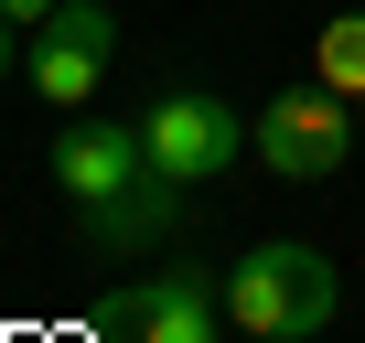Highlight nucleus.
<instances>
[{
	"label": "nucleus",
	"mask_w": 365,
	"mask_h": 343,
	"mask_svg": "<svg viewBox=\"0 0 365 343\" xmlns=\"http://www.w3.org/2000/svg\"><path fill=\"white\" fill-rule=\"evenodd\" d=\"M333 258L322 247H301V236H269V247H247L237 268H226V322L247 332V343H312L322 322H333Z\"/></svg>",
	"instance_id": "nucleus-1"
},
{
	"label": "nucleus",
	"mask_w": 365,
	"mask_h": 343,
	"mask_svg": "<svg viewBox=\"0 0 365 343\" xmlns=\"http://www.w3.org/2000/svg\"><path fill=\"white\" fill-rule=\"evenodd\" d=\"M140 139H150V172H161V183H182V194H194V183H215V172L237 161V118H226V97H194V86H172L150 118H140Z\"/></svg>",
	"instance_id": "nucleus-4"
},
{
	"label": "nucleus",
	"mask_w": 365,
	"mask_h": 343,
	"mask_svg": "<svg viewBox=\"0 0 365 343\" xmlns=\"http://www.w3.org/2000/svg\"><path fill=\"white\" fill-rule=\"evenodd\" d=\"M258 161L279 172V183H333V172H344V150H354V107L312 75V86H290V97H269L258 107Z\"/></svg>",
	"instance_id": "nucleus-2"
},
{
	"label": "nucleus",
	"mask_w": 365,
	"mask_h": 343,
	"mask_svg": "<svg viewBox=\"0 0 365 343\" xmlns=\"http://www.w3.org/2000/svg\"><path fill=\"white\" fill-rule=\"evenodd\" d=\"M312 75L344 97V107H365V11H344V22H322V43H312Z\"/></svg>",
	"instance_id": "nucleus-8"
},
{
	"label": "nucleus",
	"mask_w": 365,
	"mask_h": 343,
	"mask_svg": "<svg viewBox=\"0 0 365 343\" xmlns=\"http://www.w3.org/2000/svg\"><path fill=\"white\" fill-rule=\"evenodd\" d=\"M0 75H11V11H0Z\"/></svg>",
	"instance_id": "nucleus-10"
},
{
	"label": "nucleus",
	"mask_w": 365,
	"mask_h": 343,
	"mask_svg": "<svg viewBox=\"0 0 365 343\" xmlns=\"http://www.w3.org/2000/svg\"><path fill=\"white\" fill-rule=\"evenodd\" d=\"M172 215H182V183L140 172L118 204H86V247H150V236H172Z\"/></svg>",
	"instance_id": "nucleus-7"
},
{
	"label": "nucleus",
	"mask_w": 365,
	"mask_h": 343,
	"mask_svg": "<svg viewBox=\"0 0 365 343\" xmlns=\"http://www.w3.org/2000/svg\"><path fill=\"white\" fill-rule=\"evenodd\" d=\"M108 54H118V11L108 0H65L54 22H33V97L86 107L97 75H108Z\"/></svg>",
	"instance_id": "nucleus-5"
},
{
	"label": "nucleus",
	"mask_w": 365,
	"mask_h": 343,
	"mask_svg": "<svg viewBox=\"0 0 365 343\" xmlns=\"http://www.w3.org/2000/svg\"><path fill=\"white\" fill-rule=\"evenodd\" d=\"M0 11H11V22H54L65 0H0Z\"/></svg>",
	"instance_id": "nucleus-9"
},
{
	"label": "nucleus",
	"mask_w": 365,
	"mask_h": 343,
	"mask_svg": "<svg viewBox=\"0 0 365 343\" xmlns=\"http://www.w3.org/2000/svg\"><path fill=\"white\" fill-rule=\"evenodd\" d=\"M108 343H226V290L205 268H150L140 290H118Z\"/></svg>",
	"instance_id": "nucleus-3"
},
{
	"label": "nucleus",
	"mask_w": 365,
	"mask_h": 343,
	"mask_svg": "<svg viewBox=\"0 0 365 343\" xmlns=\"http://www.w3.org/2000/svg\"><path fill=\"white\" fill-rule=\"evenodd\" d=\"M140 172H150V139H140L129 118H86V129H65V150H54V183H65L76 204H118Z\"/></svg>",
	"instance_id": "nucleus-6"
}]
</instances>
